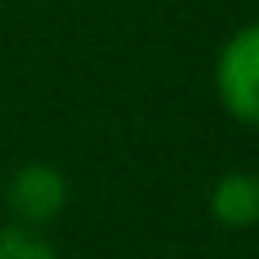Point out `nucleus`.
Here are the masks:
<instances>
[{"mask_svg": "<svg viewBox=\"0 0 259 259\" xmlns=\"http://www.w3.org/2000/svg\"><path fill=\"white\" fill-rule=\"evenodd\" d=\"M213 92L233 122L259 130V19L233 31L218 50Z\"/></svg>", "mask_w": 259, "mask_h": 259, "instance_id": "f257e3e1", "label": "nucleus"}, {"mask_svg": "<svg viewBox=\"0 0 259 259\" xmlns=\"http://www.w3.org/2000/svg\"><path fill=\"white\" fill-rule=\"evenodd\" d=\"M4 206L16 225L46 229L69 206V179L50 160H27L4 183Z\"/></svg>", "mask_w": 259, "mask_h": 259, "instance_id": "f03ea898", "label": "nucleus"}, {"mask_svg": "<svg viewBox=\"0 0 259 259\" xmlns=\"http://www.w3.org/2000/svg\"><path fill=\"white\" fill-rule=\"evenodd\" d=\"M210 218L221 229H233V233L255 229L259 225V171H248V168L225 171L210 191Z\"/></svg>", "mask_w": 259, "mask_h": 259, "instance_id": "7ed1b4c3", "label": "nucleus"}, {"mask_svg": "<svg viewBox=\"0 0 259 259\" xmlns=\"http://www.w3.org/2000/svg\"><path fill=\"white\" fill-rule=\"evenodd\" d=\"M0 259H61L57 248L50 244V236H42V229L27 225H0Z\"/></svg>", "mask_w": 259, "mask_h": 259, "instance_id": "20e7f679", "label": "nucleus"}]
</instances>
